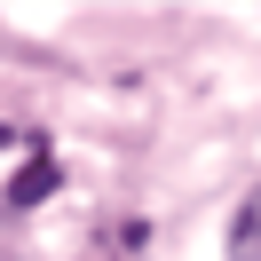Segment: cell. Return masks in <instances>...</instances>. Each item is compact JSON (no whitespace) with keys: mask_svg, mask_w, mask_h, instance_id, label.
<instances>
[{"mask_svg":"<svg viewBox=\"0 0 261 261\" xmlns=\"http://www.w3.org/2000/svg\"><path fill=\"white\" fill-rule=\"evenodd\" d=\"M229 261H261V190L238 206V222H229Z\"/></svg>","mask_w":261,"mask_h":261,"instance_id":"obj_1","label":"cell"},{"mask_svg":"<svg viewBox=\"0 0 261 261\" xmlns=\"http://www.w3.org/2000/svg\"><path fill=\"white\" fill-rule=\"evenodd\" d=\"M56 182H64V174H56V159H32V166L16 174V206H40V198H48Z\"/></svg>","mask_w":261,"mask_h":261,"instance_id":"obj_2","label":"cell"}]
</instances>
